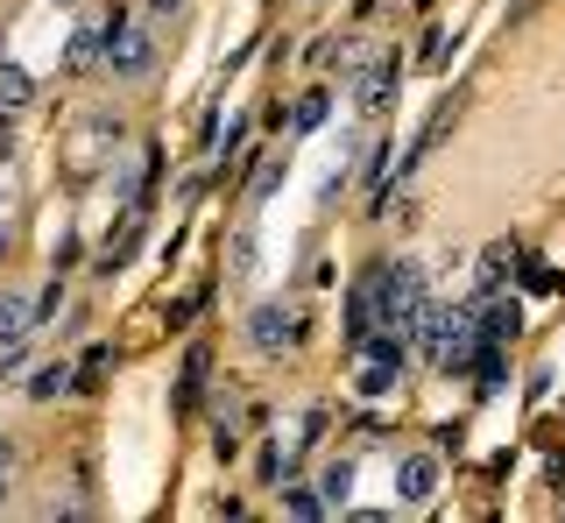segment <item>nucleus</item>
Listing matches in <instances>:
<instances>
[{
	"instance_id": "obj_1",
	"label": "nucleus",
	"mask_w": 565,
	"mask_h": 523,
	"mask_svg": "<svg viewBox=\"0 0 565 523\" xmlns=\"http://www.w3.org/2000/svg\"><path fill=\"white\" fill-rule=\"evenodd\" d=\"M305 340V311L297 305H255L247 311V346H255V354H290V346Z\"/></svg>"
},
{
	"instance_id": "obj_2",
	"label": "nucleus",
	"mask_w": 565,
	"mask_h": 523,
	"mask_svg": "<svg viewBox=\"0 0 565 523\" xmlns=\"http://www.w3.org/2000/svg\"><path fill=\"white\" fill-rule=\"evenodd\" d=\"M106 72H114V78H149L156 72V36H149V29H141V22H114V29H106Z\"/></svg>"
},
{
	"instance_id": "obj_3",
	"label": "nucleus",
	"mask_w": 565,
	"mask_h": 523,
	"mask_svg": "<svg viewBox=\"0 0 565 523\" xmlns=\"http://www.w3.org/2000/svg\"><path fill=\"white\" fill-rule=\"evenodd\" d=\"M396 495L411 510H424L438 495V452H396Z\"/></svg>"
},
{
	"instance_id": "obj_4",
	"label": "nucleus",
	"mask_w": 565,
	"mask_h": 523,
	"mask_svg": "<svg viewBox=\"0 0 565 523\" xmlns=\"http://www.w3.org/2000/svg\"><path fill=\"white\" fill-rule=\"evenodd\" d=\"M353 107L367 120H382L396 107V64H361V72H353Z\"/></svg>"
},
{
	"instance_id": "obj_5",
	"label": "nucleus",
	"mask_w": 565,
	"mask_h": 523,
	"mask_svg": "<svg viewBox=\"0 0 565 523\" xmlns=\"http://www.w3.org/2000/svg\"><path fill=\"white\" fill-rule=\"evenodd\" d=\"M353 354H361V361H382V369L403 375V369L417 361V340H411V325H375V333L353 346Z\"/></svg>"
},
{
	"instance_id": "obj_6",
	"label": "nucleus",
	"mask_w": 565,
	"mask_h": 523,
	"mask_svg": "<svg viewBox=\"0 0 565 523\" xmlns=\"http://www.w3.org/2000/svg\"><path fill=\"white\" fill-rule=\"evenodd\" d=\"M473 319H481V340H502V346L523 333V305H516V298H502V290H488V298L473 305Z\"/></svg>"
},
{
	"instance_id": "obj_7",
	"label": "nucleus",
	"mask_w": 565,
	"mask_h": 523,
	"mask_svg": "<svg viewBox=\"0 0 565 523\" xmlns=\"http://www.w3.org/2000/svg\"><path fill=\"white\" fill-rule=\"evenodd\" d=\"M502 382H509L502 340H481V354H473V389H481V396H502Z\"/></svg>"
},
{
	"instance_id": "obj_8",
	"label": "nucleus",
	"mask_w": 565,
	"mask_h": 523,
	"mask_svg": "<svg viewBox=\"0 0 565 523\" xmlns=\"http://www.w3.org/2000/svg\"><path fill=\"white\" fill-rule=\"evenodd\" d=\"M29 404H50V396H64V389H78V369H64V361H43V369H35L29 382Z\"/></svg>"
},
{
	"instance_id": "obj_9",
	"label": "nucleus",
	"mask_w": 565,
	"mask_h": 523,
	"mask_svg": "<svg viewBox=\"0 0 565 523\" xmlns=\"http://www.w3.org/2000/svg\"><path fill=\"white\" fill-rule=\"evenodd\" d=\"M93 64H106V29H78L64 43V72H93Z\"/></svg>"
},
{
	"instance_id": "obj_10",
	"label": "nucleus",
	"mask_w": 565,
	"mask_h": 523,
	"mask_svg": "<svg viewBox=\"0 0 565 523\" xmlns=\"http://www.w3.org/2000/svg\"><path fill=\"white\" fill-rule=\"evenodd\" d=\"M318 495H326V510L340 516L347 495H353V460H326V467H318Z\"/></svg>"
},
{
	"instance_id": "obj_11",
	"label": "nucleus",
	"mask_w": 565,
	"mask_h": 523,
	"mask_svg": "<svg viewBox=\"0 0 565 523\" xmlns=\"http://www.w3.org/2000/svg\"><path fill=\"white\" fill-rule=\"evenodd\" d=\"M29 99H35V78L22 72V64H8V57H0V114H22Z\"/></svg>"
},
{
	"instance_id": "obj_12",
	"label": "nucleus",
	"mask_w": 565,
	"mask_h": 523,
	"mask_svg": "<svg viewBox=\"0 0 565 523\" xmlns=\"http://www.w3.org/2000/svg\"><path fill=\"white\" fill-rule=\"evenodd\" d=\"M282 516L318 523V516H332V510H326V495H318V481H311V488H305V481H290V488H282Z\"/></svg>"
},
{
	"instance_id": "obj_13",
	"label": "nucleus",
	"mask_w": 565,
	"mask_h": 523,
	"mask_svg": "<svg viewBox=\"0 0 565 523\" xmlns=\"http://www.w3.org/2000/svg\"><path fill=\"white\" fill-rule=\"evenodd\" d=\"M35 333V298H0V340H29Z\"/></svg>"
},
{
	"instance_id": "obj_14",
	"label": "nucleus",
	"mask_w": 565,
	"mask_h": 523,
	"mask_svg": "<svg viewBox=\"0 0 565 523\" xmlns=\"http://www.w3.org/2000/svg\"><path fill=\"white\" fill-rule=\"evenodd\" d=\"M326 114H332V93H305V99L290 107V128L311 135V128H326Z\"/></svg>"
},
{
	"instance_id": "obj_15",
	"label": "nucleus",
	"mask_w": 565,
	"mask_h": 523,
	"mask_svg": "<svg viewBox=\"0 0 565 523\" xmlns=\"http://www.w3.org/2000/svg\"><path fill=\"white\" fill-rule=\"evenodd\" d=\"M396 382H403L396 369H382V361H361V396H367V404H382V396L396 389Z\"/></svg>"
},
{
	"instance_id": "obj_16",
	"label": "nucleus",
	"mask_w": 565,
	"mask_h": 523,
	"mask_svg": "<svg viewBox=\"0 0 565 523\" xmlns=\"http://www.w3.org/2000/svg\"><path fill=\"white\" fill-rule=\"evenodd\" d=\"M509 269H516V248H502V241H494V248L481 255V284L494 290V284H502V276H509Z\"/></svg>"
},
{
	"instance_id": "obj_17",
	"label": "nucleus",
	"mask_w": 565,
	"mask_h": 523,
	"mask_svg": "<svg viewBox=\"0 0 565 523\" xmlns=\"http://www.w3.org/2000/svg\"><path fill=\"white\" fill-rule=\"evenodd\" d=\"M226 262H234V276H255V269H262V262H255V234H247V226L226 241Z\"/></svg>"
},
{
	"instance_id": "obj_18",
	"label": "nucleus",
	"mask_w": 565,
	"mask_h": 523,
	"mask_svg": "<svg viewBox=\"0 0 565 523\" xmlns=\"http://www.w3.org/2000/svg\"><path fill=\"white\" fill-rule=\"evenodd\" d=\"M388 149H396V142H367V184H375V199L388 191ZM375 213H382V205H375Z\"/></svg>"
},
{
	"instance_id": "obj_19",
	"label": "nucleus",
	"mask_w": 565,
	"mask_h": 523,
	"mask_svg": "<svg viewBox=\"0 0 565 523\" xmlns=\"http://www.w3.org/2000/svg\"><path fill=\"white\" fill-rule=\"evenodd\" d=\"M276 184H282V156H269V163H262V170H255V184H247V199H255V205H262V199H269V191H276Z\"/></svg>"
},
{
	"instance_id": "obj_20",
	"label": "nucleus",
	"mask_w": 565,
	"mask_h": 523,
	"mask_svg": "<svg viewBox=\"0 0 565 523\" xmlns=\"http://www.w3.org/2000/svg\"><path fill=\"white\" fill-rule=\"evenodd\" d=\"M106 361H114L106 346H93V354L78 361V389H99V382H106Z\"/></svg>"
},
{
	"instance_id": "obj_21",
	"label": "nucleus",
	"mask_w": 565,
	"mask_h": 523,
	"mask_svg": "<svg viewBox=\"0 0 565 523\" xmlns=\"http://www.w3.org/2000/svg\"><path fill=\"white\" fill-rule=\"evenodd\" d=\"M446 57H452V36H446V29H431V43H424V64H431V72H446Z\"/></svg>"
},
{
	"instance_id": "obj_22",
	"label": "nucleus",
	"mask_w": 565,
	"mask_h": 523,
	"mask_svg": "<svg viewBox=\"0 0 565 523\" xmlns=\"http://www.w3.org/2000/svg\"><path fill=\"white\" fill-rule=\"evenodd\" d=\"M57 305H64V284H50L43 298H35V325H50V319H57Z\"/></svg>"
},
{
	"instance_id": "obj_23",
	"label": "nucleus",
	"mask_w": 565,
	"mask_h": 523,
	"mask_svg": "<svg viewBox=\"0 0 565 523\" xmlns=\"http://www.w3.org/2000/svg\"><path fill=\"white\" fill-rule=\"evenodd\" d=\"M8 467H14V446L0 439V502H8Z\"/></svg>"
},
{
	"instance_id": "obj_24",
	"label": "nucleus",
	"mask_w": 565,
	"mask_h": 523,
	"mask_svg": "<svg viewBox=\"0 0 565 523\" xmlns=\"http://www.w3.org/2000/svg\"><path fill=\"white\" fill-rule=\"evenodd\" d=\"M8 156H14V135H8V120H0V163H8Z\"/></svg>"
},
{
	"instance_id": "obj_25",
	"label": "nucleus",
	"mask_w": 565,
	"mask_h": 523,
	"mask_svg": "<svg viewBox=\"0 0 565 523\" xmlns=\"http://www.w3.org/2000/svg\"><path fill=\"white\" fill-rule=\"evenodd\" d=\"M177 8H184V0H149V14H177Z\"/></svg>"
},
{
	"instance_id": "obj_26",
	"label": "nucleus",
	"mask_w": 565,
	"mask_h": 523,
	"mask_svg": "<svg viewBox=\"0 0 565 523\" xmlns=\"http://www.w3.org/2000/svg\"><path fill=\"white\" fill-rule=\"evenodd\" d=\"M50 8H78V0H50Z\"/></svg>"
}]
</instances>
